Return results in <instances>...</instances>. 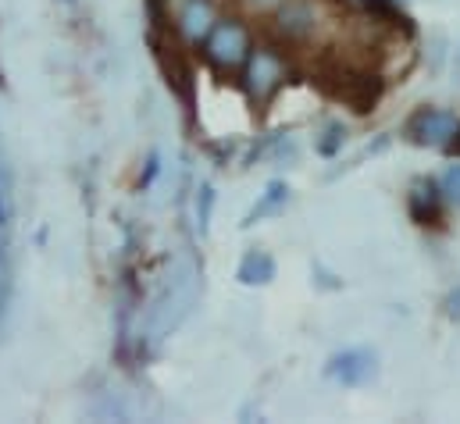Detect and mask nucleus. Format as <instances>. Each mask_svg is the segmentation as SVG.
I'll return each mask as SVG.
<instances>
[{
	"label": "nucleus",
	"instance_id": "12",
	"mask_svg": "<svg viewBox=\"0 0 460 424\" xmlns=\"http://www.w3.org/2000/svg\"><path fill=\"white\" fill-rule=\"evenodd\" d=\"M439 190H443L450 208H460V157L454 164H447V172L439 175Z\"/></svg>",
	"mask_w": 460,
	"mask_h": 424
},
{
	"label": "nucleus",
	"instance_id": "5",
	"mask_svg": "<svg viewBox=\"0 0 460 424\" xmlns=\"http://www.w3.org/2000/svg\"><path fill=\"white\" fill-rule=\"evenodd\" d=\"M447 197L439 190V179H418L411 190H407V214L414 225L421 228H439L443 217H447Z\"/></svg>",
	"mask_w": 460,
	"mask_h": 424
},
{
	"label": "nucleus",
	"instance_id": "13",
	"mask_svg": "<svg viewBox=\"0 0 460 424\" xmlns=\"http://www.w3.org/2000/svg\"><path fill=\"white\" fill-rule=\"evenodd\" d=\"M443 318L460 324V286H454V289L443 296Z\"/></svg>",
	"mask_w": 460,
	"mask_h": 424
},
{
	"label": "nucleus",
	"instance_id": "1",
	"mask_svg": "<svg viewBox=\"0 0 460 424\" xmlns=\"http://www.w3.org/2000/svg\"><path fill=\"white\" fill-rule=\"evenodd\" d=\"M289 83V65H286V54L271 43H261V47H250L243 68H239V86L246 93V101L257 107L271 104Z\"/></svg>",
	"mask_w": 460,
	"mask_h": 424
},
{
	"label": "nucleus",
	"instance_id": "4",
	"mask_svg": "<svg viewBox=\"0 0 460 424\" xmlns=\"http://www.w3.org/2000/svg\"><path fill=\"white\" fill-rule=\"evenodd\" d=\"M378 375H382V360L378 349L371 346H346L325 360V378L343 389H367L378 382Z\"/></svg>",
	"mask_w": 460,
	"mask_h": 424
},
{
	"label": "nucleus",
	"instance_id": "9",
	"mask_svg": "<svg viewBox=\"0 0 460 424\" xmlns=\"http://www.w3.org/2000/svg\"><path fill=\"white\" fill-rule=\"evenodd\" d=\"M215 18H218L215 0H182V7H179V32L197 43L211 29Z\"/></svg>",
	"mask_w": 460,
	"mask_h": 424
},
{
	"label": "nucleus",
	"instance_id": "11",
	"mask_svg": "<svg viewBox=\"0 0 460 424\" xmlns=\"http://www.w3.org/2000/svg\"><path fill=\"white\" fill-rule=\"evenodd\" d=\"M215 200H218L215 186H211L208 179H200V186H197V197H193V214H197V228H200V235H208V228H211Z\"/></svg>",
	"mask_w": 460,
	"mask_h": 424
},
{
	"label": "nucleus",
	"instance_id": "10",
	"mask_svg": "<svg viewBox=\"0 0 460 424\" xmlns=\"http://www.w3.org/2000/svg\"><path fill=\"white\" fill-rule=\"evenodd\" d=\"M346 139H349V128H346L343 121H325L322 132L314 136V154L325 157V161H332V157L343 154Z\"/></svg>",
	"mask_w": 460,
	"mask_h": 424
},
{
	"label": "nucleus",
	"instance_id": "7",
	"mask_svg": "<svg viewBox=\"0 0 460 424\" xmlns=\"http://www.w3.org/2000/svg\"><path fill=\"white\" fill-rule=\"evenodd\" d=\"M275 278H279V264H275V257H271L268 250H261V246H250V250L239 257V264H235V282L246 286V289L271 286Z\"/></svg>",
	"mask_w": 460,
	"mask_h": 424
},
{
	"label": "nucleus",
	"instance_id": "3",
	"mask_svg": "<svg viewBox=\"0 0 460 424\" xmlns=\"http://www.w3.org/2000/svg\"><path fill=\"white\" fill-rule=\"evenodd\" d=\"M460 136V114L450 107H418L407 121H403V139L414 146H429V150H450Z\"/></svg>",
	"mask_w": 460,
	"mask_h": 424
},
{
	"label": "nucleus",
	"instance_id": "6",
	"mask_svg": "<svg viewBox=\"0 0 460 424\" xmlns=\"http://www.w3.org/2000/svg\"><path fill=\"white\" fill-rule=\"evenodd\" d=\"M314 25H318V14H314L311 0H282L275 7V29H279V36L286 43L307 40L314 32Z\"/></svg>",
	"mask_w": 460,
	"mask_h": 424
},
{
	"label": "nucleus",
	"instance_id": "14",
	"mask_svg": "<svg viewBox=\"0 0 460 424\" xmlns=\"http://www.w3.org/2000/svg\"><path fill=\"white\" fill-rule=\"evenodd\" d=\"M157 172H161V154H157V150H154V154H150V157H146V172H143V175H139V186H150V182H154V175H157Z\"/></svg>",
	"mask_w": 460,
	"mask_h": 424
},
{
	"label": "nucleus",
	"instance_id": "16",
	"mask_svg": "<svg viewBox=\"0 0 460 424\" xmlns=\"http://www.w3.org/2000/svg\"><path fill=\"white\" fill-rule=\"evenodd\" d=\"M243 4H246L250 11H275L282 0H243Z\"/></svg>",
	"mask_w": 460,
	"mask_h": 424
},
{
	"label": "nucleus",
	"instance_id": "8",
	"mask_svg": "<svg viewBox=\"0 0 460 424\" xmlns=\"http://www.w3.org/2000/svg\"><path fill=\"white\" fill-rule=\"evenodd\" d=\"M289 200H293L289 182H286V179H268V182H264V193L253 200V208L243 217V228H253V225H261V221H268V217H279V214L289 208Z\"/></svg>",
	"mask_w": 460,
	"mask_h": 424
},
{
	"label": "nucleus",
	"instance_id": "15",
	"mask_svg": "<svg viewBox=\"0 0 460 424\" xmlns=\"http://www.w3.org/2000/svg\"><path fill=\"white\" fill-rule=\"evenodd\" d=\"M11 225V197H7V190L0 186V232Z\"/></svg>",
	"mask_w": 460,
	"mask_h": 424
},
{
	"label": "nucleus",
	"instance_id": "2",
	"mask_svg": "<svg viewBox=\"0 0 460 424\" xmlns=\"http://www.w3.org/2000/svg\"><path fill=\"white\" fill-rule=\"evenodd\" d=\"M197 43H200L204 61H208L215 72L232 75V72H239V68H243L246 54H250V47H253V36H250V29H246V22H243V18L226 14V18H215V22H211V29H208Z\"/></svg>",
	"mask_w": 460,
	"mask_h": 424
}]
</instances>
